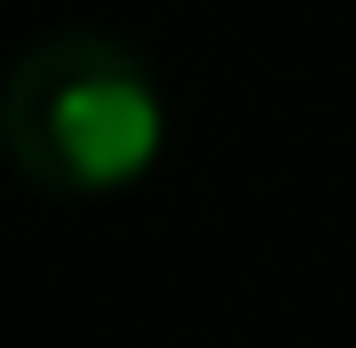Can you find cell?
I'll return each instance as SVG.
<instances>
[{
  "mask_svg": "<svg viewBox=\"0 0 356 348\" xmlns=\"http://www.w3.org/2000/svg\"><path fill=\"white\" fill-rule=\"evenodd\" d=\"M0 135L32 190L48 198H111L151 174L166 142V95L127 40L56 32L8 72Z\"/></svg>",
  "mask_w": 356,
  "mask_h": 348,
  "instance_id": "obj_1",
  "label": "cell"
}]
</instances>
